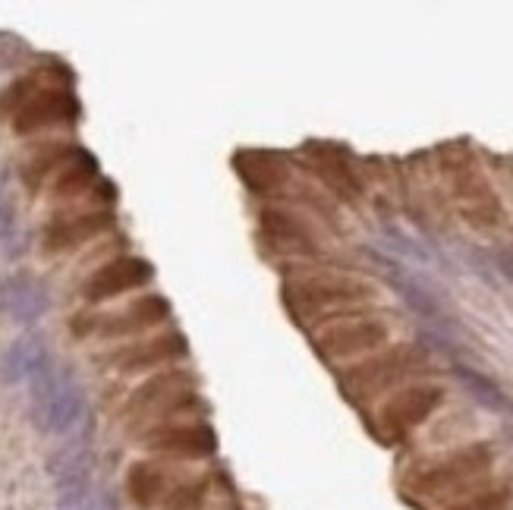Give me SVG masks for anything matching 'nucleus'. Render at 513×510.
I'll return each mask as SVG.
<instances>
[{"label":"nucleus","instance_id":"14","mask_svg":"<svg viewBox=\"0 0 513 510\" xmlns=\"http://www.w3.org/2000/svg\"><path fill=\"white\" fill-rule=\"evenodd\" d=\"M170 488H174L170 470L158 460H136L130 470H126V495L142 510L161 507L164 498L170 495Z\"/></svg>","mask_w":513,"mask_h":510},{"label":"nucleus","instance_id":"10","mask_svg":"<svg viewBox=\"0 0 513 510\" xmlns=\"http://www.w3.org/2000/svg\"><path fill=\"white\" fill-rule=\"evenodd\" d=\"M384 340H388V325L384 322H378V318H353V322L328 325L315 337V347L328 359H350L381 347Z\"/></svg>","mask_w":513,"mask_h":510},{"label":"nucleus","instance_id":"17","mask_svg":"<svg viewBox=\"0 0 513 510\" xmlns=\"http://www.w3.org/2000/svg\"><path fill=\"white\" fill-rule=\"evenodd\" d=\"M76 152H79V145H73V142H45L41 148H35L32 158L23 164V186L29 193H38L48 180H54L57 170Z\"/></svg>","mask_w":513,"mask_h":510},{"label":"nucleus","instance_id":"13","mask_svg":"<svg viewBox=\"0 0 513 510\" xmlns=\"http://www.w3.org/2000/svg\"><path fill=\"white\" fill-rule=\"evenodd\" d=\"M262 237L287 252H315V230L303 215H293L287 208H265L259 215Z\"/></svg>","mask_w":513,"mask_h":510},{"label":"nucleus","instance_id":"6","mask_svg":"<svg viewBox=\"0 0 513 510\" xmlns=\"http://www.w3.org/2000/svg\"><path fill=\"white\" fill-rule=\"evenodd\" d=\"M186 356H189L186 337L180 331H167L111 350L104 356V366H111L120 375H148V372L174 369Z\"/></svg>","mask_w":513,"mask_h":510},{"label":"nucleus","instance_id":"8","mask_svg":"<svg viewBox=\"0 0 513 510\" xmlns=\"http://www.w3.org/2000/svg\"><path fill=\"white\" fill-rule=\"evenodd\" d=\"M117 224L111 208H76L54 215L45 230H41V252L45 255H63L73 252L85 243L104 237Z\"/></svg>","mask_w":513,"mask_h":510},{"label":"nucleus","instance_id":"21","mask_svg":"<svg viewBox=\"0 0 513 510\" xmlns=\"http://www.w3.org/2000/svg\"><path fill=\"white\" fill-rule=\"evenodd\" d=\"M208 495V479H192V482H177L164 498V510H199Z\"/></svg>","mask_w":513,"mask_h":510},{"label":"nucleus","instance_id":"2","mask_svg":"<svg viewBox=\"0 0 513 510\" xmlns=\"http://www.w3.org/2000/svg\"><path fill=\"white\" fill-rule=\"evenodd\" d=\"M170 318V303L161 293H142L133 303L117 312H76L70 318V331L76 337H101V340H126L155 331Z\"/></svg>","mask_w":513,"mask_h":510},{"label":"nucleus","instance_id":"19","mask_svg":"<svg viewBox=\"0 0 513 510\" xmlns=\"http://www.w3.org/2000/svg\"><path fill=\"white\" fill-rule=\"evenodd\" d=\"M45 85V70H32L26 76H19L16 82L7 85V92L0 95V117H16V111L23 108V104Z\"/></svg>","mask_w":513,"mask_h":510},{"label":"nucleus","instance_id":"9","mask_svg":"<svg viewBox=\"0 0 513 510\" xmlns=\"http://www.w3.org/2000/svg\"><path fill=\"white\" fill-rule=\"evenodd\" d=\"M419 366H425V356L416 347H397L391 353H381L362 366H353L344 378V385L356 397H375L381 391H388L406 375H413Z\"/></svg>","mask_w":513,"mask_h":510},{"label":"nucleus","instance_id":"4","mask_svg":"<svg viewBox=\"0 0 513 510\" xmlns=\"http://www.w3.org/2000/svg\"><path fill=\"white\" fill-rule=\"evenodd\" d=\"M155 281V268L142 255H114V259L101 262L89 278L82 281L79 296L85 306H101L108 300H117L123 293L142 290Z\"/></svg>","mask_w":513,"mask_h":510},{"label":"nucleus","instance_id":"1","mask_svg":"<svg viewBox=\"0 0 513 510\" xmlns=\"http://www.w3.org/2000/svg\"><path fill=\"white\" fill-rule=\"evenodd\" d=\"M196 378L189 369H161L148 375L142 385L126 397L123 407V422L130 429H152L158 422L180 419L196 407Z\"/></svg>","mask_w":513,"mask_h":510},{"label":"nucleus","instance_id":"16","mask_svg":"<svg viewBox=\"0 0 513 510\" xmlns=\"http://www.w3.org/2000/svg\"><path fill=\"white\" fill-rule=\"evenodd\" d=\"M98 180V161L92 152H85L79 145V152L63 164L54 180H51V199L54 202H67V199H79L85 196Z\"/></svg>","mask_w":513,"mask_h":510},{"label":"nucleus","instance_id":"22","mask_svg":"<svg viewBox=\"0 0 513 510\" xmlns=\"http://www.w3.org/2000/svg\"><path fill=\"white\" fill-rule=\"evenodd\" d=\"M507 492H482V495H476V498H469V501H463V504H457V507H451V510H507Z\"/></svg>","mask_w":513,"mask_h":510},{"label":"nucleus","instance_id":"20","mask_svg":"<svg viewBox=\"0 0 513 510\" xmlns=\"http://www.w3.org/2000/svg\"><path fill=\"white\" fill-rule=\"evenodd\" d=\"M38 359H41L38 340H29V337L16 340V344H13V347L7 350V356H4V375H7L10 381L23 378V375H29V372L38 366Z\"/></svg>","mask_w":513,"mask_h":510},{"label":"nucleus","instance_id":"11","mask_svg":"<svg viewBox=\"0 0 513 510\" xmlns=\"http://www.w3.org/2000/svg\"><path fill=\"white\" fill-rule=\"evenodd\" d=\"M444 400V391L438 385H416V388H403L397 391L388 403L381 407L378 419L384 425V432L391 435H406L413 432L416 425H422L429 419L438 403Z\"/></svg>","mask_w":513,"mask_h":510},{"label":"nucleus","instance_id":"15","mask_svg":"<svg viewBox=\"0 0 513 510\" xmlns=\"http://www.w3.org/2000/svg\"><path fill=\"white\" fill-rule=\"evenodd\" d=\"M237 174L255 196L281 193L290 180L287 164L277 155H268V152H240L237 155Z\"/></svg>","mask_w":513,"mask_h":510},{"label":"nucleus","instance_id":"7","mask_svg":"<svg viewBox=\"0 0 513 510\" xmlns=\"http://www.w3.org/2000/svg\"><path fill=\"white\" fill-rule=\"evenodd\" d=\"M82 117V104L70 85H41V89L16 111L13 133L16 136H35L73 126Z\"/></svg>","mask_w":513,"mask_h":510},{"label":"nucleus","instance_id":"12","mask_svg":"<svg viewBox=\"0 0 513 510\" xmlns=\"http://www.w3.org/2000/svg\"><path fill=\"white\" fill-rule=\"evenodd\" d=\"M491 466V448L488 444H469V448L451 454L447 460L435 463L432 470H425L419 479H416V488L425 495H435V492H447V488H454L466 479H476L482 476Z\"/></svg>","mask_w":513,"mask_h":510},{"label":"nucleus","instance_id":"3","mask_svg":"<svg viewBox=\"0 0 513 510\" xmlns=\"http://www.w3.org/2000/svg\"><path fill=\"white\" fill-rule=\"evenodd\" d=\"M372 293L375 290L366 281L344 278V274H306V278H296L293 284H287V306L296 315L312 318L337 306L359 303Z\"/></svg>","mask_w":513,"mask_h":510},{"label":"nucleus","instance_id":"5","mask_svg":"<svg viewBox=\"0 0 513 510\" xmlns=\"http://www.w3.org/2000/svg\"><path fill=\"white\" fill-rule=\"evenodd\" d=\"M142 448L164 460H208L218 451V435L208 422H158L142 432Z\"/></svg>","mask_w":513,"mask_h":510},{"label":"nucleus","instance_id":"18","mask_svg":"<svg viewBox=\"0 0 513 510\" xmlns=\"http://www.w3.org/2000/svg\"><path fill=\"white\" fill-rule=\"evenodd\" d=\"M454 372H457V378H460V385H463L469 394H473V397L482 403V407L495 410V413H510V410H513V403L507 400V394H504L491 378H485L482 372L469 369V366H457Z\"/></svg>","mask_w":513,"mask_h":510}]
</instances>
